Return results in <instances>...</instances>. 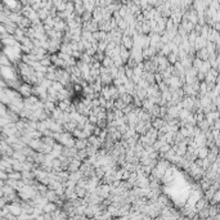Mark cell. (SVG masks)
Wrapping results in <instances>:
<instances>
[{
    "label": "cell",
    "mask_w": 220,
    "mask_h": 220,
    "mask_svg": "<svg viewBox=\"0 0 220 220\" xmlns=\"http://www.w3.org/2000/svg\"><path fill=\"white\" fill-rule=\"evenodd\" d=\"M89 145L86 139H75V148L77 151H81V150H85V148Z\"/></svg>",
    "instance_id": "1"
},
{
    "label": "cell",
    "mask_w": 220,
    "mask_h": 220,
    "mask_svg": "<svg viewBox=\"0 0 220 220\" xmlns=\"http://www.w3.org/2000/svg\"><path fill=\"white\" fill-rule=\"evenodd\" d=\"M100 66H102L103 68L110 70L111 67H113V62H112V59H111V58H108V57H104L103 61L100 62Z\"/></svg>",
    "instance_id": "2"
},
{
    "label": "cell",
    "mask_w": 220,
    "mask_h": 220,
    "mask_svg": "<svg viewBox=\"0 0 220 220\" xmlns=\"http://www.w3.org/2000/svg\"><path fill=\"white\" fill-rule=\"evenodd\" d=\"M202 63H204V61L198 59V58H194L192 61V68H194L196 71H199V68L202 67Z\"/></svg>",
    "instance_id": "3"
},
{
    "label": "cell",
    "mask_w": 220,
    "mask_h": 220,
    "mask_svg": "<svg viewBox=\"0 0 220 220\" xmlns=\"http://www.w3.org/2000/svg\"><path fill=\"white\" fill-rule=\"evenodd\" d=\"M9 178H11V179H17V180H19V179H21L22 177L19 175V172H18V171H16V172H11Z\"/></svg>",
    "instance_id": "4"
},
{
    "label": "cell",
    "mask_w": 220,
    "mask_h": 220,
    "mask_svg": "<svg viewBox=\"0 0 220 220\" xmlns=\"http://www.w3.org/2000/svg\"><path fill=\"white\" fill-rule=\"evenodd\" d=\"M0 33H4L5 35V26H0Z\"/></svg>",
    "instance_id": "5"
}]
</instances>
